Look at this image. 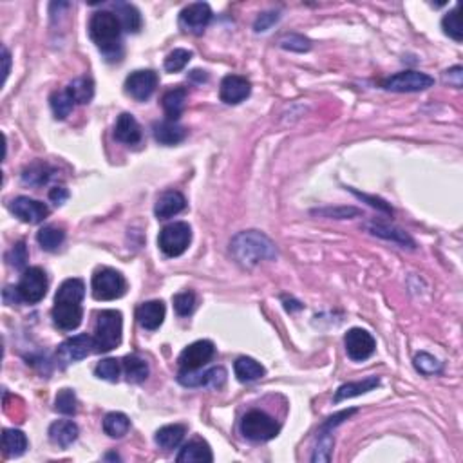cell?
<instances>
[{"label": "cell", "instance_id": "cell-1", "mask_svg": "<svg viewBox=\"0 0 463 463\" xmlns=\"http://www.w3.org/2000/svg\"><path fill=\"white\" fill-rule=\"evenodd\" d=\"M85 297V284L82 279H68L60 284L53 306V322L62 331H72L82 324L84 310L82 300Z\"/></svg>", "mask_w": 463, "mask_h": 463}, {"label": "cell", "instance_id": "cell-2", "mask_svg": "<svg viewBox=\"0 0 463 463\" xmlns=\"http://www.w3.org/2000/svg\"><path fill=\"white\" fill-rule=\"evenodd\" d=\"M230 252L243 268H255L261 261H272L277 257L274 241L259 230L239 231L230 241Z\"/></svg>", "mask_w": 463, "mask_h": 463}, {"label": "cell", "instance_id": "cell-3", "mask_svg": "<svg viewBox=\"0 0 463 463\" xmlns=\"http://www.w3.org/2000/svg\"><path fill=\"white\" fill-rule=\"evenodd\" d=\"M89 34L98 49L107 56V60H120L122 56V24L120 18L110 11L94 13L89 22Z\"/></svg>", "mask_w": 463, "mask_h": 463}, {"label": "cell", "instance_id": "cell-4", "mask_svg": "<svg viewBox=\"0 0 463 463\" xmlns=\"http://www.w3.org/2000/svg\"><path fill=\"white\" fill-rule=\"evenodd\" d=\"M123 317L118 310H103L98 313L96 326H94V351L107 353L113 351L122 342Z\"/></svg>", "mask_w": 463, "mask_h": 463}, {"label": "cell", "instance_id": "cell-5", "mask_svg": "<svg viewBox=\"0 0 463 463\" xmlns=\"http://www.w3.org/2000/svg\"><path fill=\"white\" fill-rule=\"evenodd\" d=\"M281 431V426L269 414L262 413V411H248L241 420V433L244 438L252 440V442H268L274 440Z\"/></svg>", "mask_w": 463, "mask_h": 463}, {"label": "cell", "instance_id": "cell-6", "mask_svg": "<svg viewBox=\"0 0 463 463\" xmlns=\"http://www.w3.org/2000/svg\"><path fill=\"white\" fill-rule=\"evenodd\" d=\"M127 281L118 269L101 268L93 275V297L96 300H114L123 297Z\"/></svg>", "mask_w": 463, "mask_h": 463}, {"label": "cell", "instance_id": "cell-7", "mask_svg": "<svg viewBox=\"0 0 463 463\" xmlns=\"http://www.w3.org/2000/svg\"><path fill=\"white\" fill-rule=\"evenodd\" d=\"M190 241H192V230L186 223L177 221V223H170L160 231L158 237V244L160 250L167 257H179L186 252Z\"/></svg>", "mask_w": 463, "mask_h": 463}, {"label": "cell", "instance_id": "cell-8", "mask_svg": "<svg viewBox=\"0 0 463 463\" xmlns=\"http://www.w3.org/2000/svg\"><path fill=\"white\" fill-rule=\"evenodd\" d=\"M18 295V300L27 304H37L46 297L47 293V275L42 268L33 266L24 272L20 277L18 286L15 288Z\"/></svg>", "mask_w": 463, "mask_h": 463}, {"label": "cell", "instance_id": "cell-9", "mask_svg": "<svg viewBox=\"0 0 463 463\" xmlns=\"http://www.w3.org/2000/svg\"><path fill=\"white\" fill-rule=\"evenodd\" d=\"M380 85L393 93H420L433 87L434 78L420 71H402L382 80Z\"/></svg>", "mask_w": 463, "mask_h": 463}, {"label": "cell", "instance_id": "cell-10", "mask_svg": "<svg viewBox=\"0 0 463 463\" xmlns=\"http://www.w3.org/2000/svg\"><path fill=\"white\" fill-rule=\"evenodd\" d=\"M215 355V348L210 341H198L194 344L186 345L182 351L177 364L182 371H199L203 366H207Z\"/></svg>", "mask_w": 463, "mask_h": 463}, {"label": "cell", "instance_id": "cell-11", "mask_svg": "<svg viewBox=\"0 0 463 463\" xmlns=\"http://www.w3.org/2000/svg\"><path fill=\"white\" fill-rule=\"evenodd\" d=\"M177 382L185 386V388L220 389L223 388L224 382H227V369L217 366L205 371V373H198V371H179Z\"/></svg>", "mask_w": 463, "mask_h": 463}, {"label": "cell", "instance_id": "cell-12", "mask_svg": "<svg viewBox=\"0 0 463 463\" xmlns=\"http://www.w3.org/2000/svg\"><path fill=\"white\" fill-rule=\"evenodd\" d=\"M344 344L345 351H348V357H350L351 360H355V362L367 360L371 355L375 353L376 348V342L375 338L371 337V333H367L366 329L360 328H353L345 333Z\"/></svg>", "mask_w": 463, "mask_h": 463}, {"label": "cell", "instance_id": "cell-13", "mask_svg": "<svg viewBox=\"0 0 463 463\" xmlns=\"http://www.w3.org/2000/svg\"><path fill=\"white\" fill-rule=\"evenodd\" d=\"M212 20V9L207 2H194L189 4L179 13V27L186 33L201 34L208 22Z\"/></svg>", "mask_w": 463, "mask_h": 463}, {"label": "cell", "instance_id": "cell-14", "mask_svg": "<svg viewBox=\"0 0 463 463\" xmlns=\"http://www.w3.org/2000/svg\"><path fill=\"white\" fill-rule=\"evenodd\" d=\"M158 87V75L151 69H144V71H134L127 76L125 80V91L127 94H131L134 100L145 101L152 96V93Z\"/></svg>", "mask_w": 463, "mask_h": 463}, {"label": "cell", "instance_id": "cell-15", "mask_svg": "<svg viewBox=\"0 0 463 463\" xmlns=\"http://www.w3.org/2000/svg\"><path fill=\"white\" fill-rule=\"evenodd\" d=\"M9 208H11V212L17 215L18 220L30 224L42 223L47 215H49V208H47V205H44L42 201H37V199L25 198V196L13 199Z\"/></svg>", "mask_w": 463, "mask_h": 463}, {"label": "cell", "instance_id": "cell-16", "mask_svg": "<svg viewBox=\"0 0 463 463\" xmlns=\"http://www.w3.org/2000/svg\"><path fill=\"white\" fill-rule=\"evenodd\" d=\"M91 351H94V341L91 335H76L62 342L58 348V358L63 364H72L84 360Z\"/></svg>", "mask_w": 463, "mask_h": 463}, {"label": "cell", "instance_id": "cell-17", "mask_svg": "<svg viewBox=\"0 0 463 463\" xmlns=\"http://www.w3.org/2000/svg\"><path fill=\"white\" fill-rule=\"evenodd\" d=\"M250 82L239 75L224 76L220 87V96L228 106H237L250 96Z\"/></svg>", "mask_w": 463, "mask_h": 463}, {"label": "cell", "instance_id": "cell-18", "mask_svg": "<svg viewBox=\"0 0 463 463\" xmlns=\"http://www.w3.org/2000/svg\"><path fill=\"white\" fill-rule=\"evenodd\" d=\"M165 304L163 300H148V303L139 304L136 310V319H138L139 326L148 331L160 328L165 320Z\"/></svg>", "mask_w": 463, "mask_h": 463}, {"label": "cell", "instance_id": "cell-19", "mask_svg": "<svg viewBox=\"0 0 463 463\" xmlns=\"http://www.w3.org/2000/svg\"><path fill=\"white\" fill-rule=\"evenodd\" d=\"M186 208V199L182 192L177 190H167L163 194L158 198L156 207H154V214H156L158 220H170L174 215H177L179 212H183Z\"/></svg>", "mask_w": 463, "mask_h": 463}, {"label": "cell", "instance_id": "cell-20", "mask_svg": "<svg viewBox=\"0 0 463 463\" xmlns=\"http://www.w3.org/2000/svg\"><path fill=\"white\" fill-rule=\"evenodd\" d=\"M114 138L125 145L138 144L141 139V127H139L138 120L129 113L120 114V118L116 120V125H114Z\"/></svg>", "mask_w": 463, "mask_h": 463}, {"label": "cell", "instance_id": "cell-21", "mask_svg": "<svg viewBox=\"0 0 463 463\" xmlns=\"http://www.w3.org/2000/svg\"><path fill=\"white\" fill-rule=\"evenodd\" d=\"M78 434L80 429L72 420H58L49 427V440L60 449H68L69 445H72L78 440Z\"/></svg>", "mask_w": 463, "mask_h": 463}, {"label": "cell", "instance_id": "cell-22", "mask_svg": "<svg viewBox=\"0 0 463 463\" xmlns=\"http://www.w3.org/2000/svg\"><path fill=\"white\" fill-rule=\"evenodd\" d=\"M366 228L371 231V234H373V236H379V237H382V239H388V241H393V243L402 244L404 248L405 246H407V248H414V241L411 239V237H409L404 230L393 227V224L373 220L366 224Z\"/></svg>", "mask_w": 463, "mask_h": 463}, {"label": "cell", "instance_id": "cell-23", "mask_svg": "<svg viewBox=\"0 0 463 463\" xmlns=\"http://www.w3.org/2000/svg\"><path fill=\"white\" fill-rule=\"evenodd\" d=\"M186 96H189V93H186L185 87H174L163 94L161 106H163L167 120H170V122H177V120H179L182 113L185 110Z\"/></svg>", "mask_w": 463, "mask_h": 463}, {"label": "cell", "instance_id": "cell-24", "mask_svg": "<svg viewBox=\"0 0 463 463\" xmlns=\"http://www.w3.org/2000/svg\"><path fill=\"white\" fill-rule=\"evenodd\" d=\"M154 138L161 145H177L186 138V129L177 122L163 120L160 123H154Z\"/></svg>", "mask_w": 463, "mask_h": 463}, {"label": "cell", "instance_id": "cell-25", "mask_svg": "<svg viewBox=\"0 0 463 463\" xmlns=\"http://www.w3.org/2000/svg\"><path fill=\"white\" fill-rule=\"evenodd\" d=\"M212 459H214V456H212L210 447H208L207 442H203V440H192V442L185 443V445L182 447L179 455H177V462L179 463H210Z\"/></svg>", "mask_w": 463, "mask_h": 463}, {"label": "cell", "instance_id": "cell-26", "mask_svg": "<svg viewBox=\"0 0 463 463\" xmlns=\"http://www.w3.org/2000/svg\"><path fill=\"white\" fill-rule=\"evenodd\" d=\"M234 371L239 382H255V380L265 376V367L257 362L255 358L250 357H239L234 364Z\"/></svg>", "mask_w": 463, "mask_h": 463}, {"label": "cell", "instance_id": "cell-27", "mask_svg": "<svg viewBox=\"0 0 463 463\" xmlns=\"http://www.w3.org/2000/svg\"><path fill=\"white\" fill-rule=\"evenodd\" d=\"M379 376H367V379L360 380V382H350L344 383L337 389V395H335V402H342L345 398H353V396H360L364 393L373 391L375 388H379Z\"/></svg>", "mask_w": 463, "mask_h": 463}, {"label": "cell", "instance_id": "cell-28", "mask_svg": "<svg viewBox=\"0 0 463 463\" xmlns=\"http://www.w3.org/2000/svg\"><path fill=\"white\" fill-rule=\"evenodd\" d=\"M2 447H4V455L9 458H17L22 456L27 449V438L25 434L18 429H4L2 434Z\"/></svg>", "mask_w": 463, "mask_h": 463}, {"label": "cell", "instance_id": "cell-29", "mask_svg": "<svg viewBox=\"0 0 463 463\" xmlns=\"http://www.w3.org/2000/svg\"><path fill=\"white\" fill-rule=\"evenodd\" d=\"M185 433H186L185 426L174 424V426H165L161 427V429H158L156 438L154 440H156V443L161 447V449L170 451V449H176V447L183 442Z\"/></svg>", "mask_w": 463, "mask_h": 463}, {"label": "cell", "instance_id": "cell-30", "mask_svg": "<svg viewBox=\"0 0 463 463\" xmlns=\"http://www.w3.org/2000/svg\"><path fill=\"white\" fill-rule=\"evenodd\" d=\"M65 91H68L69 96L75 100V103L85 106V103H89L94 96V82L91 80L89 76H80V78L72 80L71 84L65 87Z\"/></svg>", "mask_w": 463, "mask_h": 463}, {"label": "cell", "instance_id": "cell-31", "mask_svg": "<svg viewBox=\"0 0 463 463\" xmlns=\"http://www.w3.org/2000/svg\"><path fill=\"white\" fill-rule=\"evenodd\" d=\"M123 371L129 382L139 383L148 376V364L138 355H127L123 358Z\"/></svg>", "mask_w": 463, "mask_h": 463}, {"label": "cell", "instance_id": "cell-32", "mask_svg": "<svg viewBox=\"0 0 463 463\" xmlns=\"http://www.w3.org/2000/svg\"><path fill=\"white\" fill-rule=\"evenodd\" d=\"M129 429H131V420L127 414L114 411V413H109L103 418V431H106V434H109L110 438H122L129 433Z\"/></svg>", "mask_w": 463, "mask_h": 463}, {"label": "cell", "instance_id": "cell-33", "mask_svg": "<svg viewBox=\"0 0 463 463\" xmlns=\"http://www.w3.org/2000/svg\"><path fill=\"white\" fill-rule=\"evenodd\" d=\"M116 17L120 24L129 33H138L141 30V15L132 4H116Z\"/></svg>", "mask_w": 463, "mask_h": 463}, {"label": "cell", "instance_id": "cell-34", "mask_svg": "<svg viewBox=\"0 0 463 463\" xmlns=\"http://www.w3.org/2000/svg\"><path fill=\"white\" fill-rule=\"evenodd\" d=\"M63 239H65V231L58 227H44L40 228L37 234L38 244H40L44 250H47V252L58 250V246L63 243Z\"/></svg>", "mask_w": 463, "mask_h": 463}, {"label": "cell", "instance_id": "cell-35", "mask_svg": "<svg viewBox=\"0 0 463 463\" xmlns=\"http://www.w3.org/2000/svg\"><path fill=\"white\" fill-rule=\"evenodd\" d=\"M72 107H75V100L69 96L68 91H60L51 96V109L55 114L56 120H65L69 114L72 113Z\"/></svg>", "mask_w": 463, "mask_h": 463}, {"label": "cell", "instance_id": "cell-36", "mask_svg": "<svg viewBox=\"0 0 463 463\" xmlns=\"http://www.w3.org/2000/svg\"><path fill=\"white\" fill-rule=\"evenodd\" d=\"M414 367H417L418 373H421V375L426 376H431V375H438V373H442V362H440L438 358H434L433 355L426 353V351H420V353H417V357H414Z\"/></svg>", "mask_w": 463, "mask_h": 463}, {"label": "cell", "instance_id": "cell-37", "mask_svg": "<svg viewBox=\"0 0 463 463\" xmlns=\"http://www.w3.org/2000/svg\"><path fill=\"white\" fill-rule=\"evenodd\" d=\"M442 27H443V33H445L447 37H451L452 40H456V42H462L463 30H462V17H459L458 6L443 17Z\"/></svg>", "mask_w": 463, "mask_h": 463}, {"label": "cell", "instance_id": "cell-38", "mask_svg": "<svg viewBox=\"0 0 463 463\" xmlns=\"http://www.w3.org/2000/svg\"><path fill=\"white\" fill-rule=\"evenodd\" d=\"M192 58V53L189 49H174L170 51L165 58V71L179 72L186 68V63Z\"/></svg>", "mask_w": 463, "mask_h": 463}, {"label": "cell", "instance_id": "cell-39", "mask_svg": "<svg viewBox=\"0 0 463 463\" xmlns=\"http://www.w3.org/2000/svg\"><path fill=\"white\" fill-rule=\"evenodd\" d=\"M120 371H122V367L116 358H106V360L98 362L94 375L101 380H107V382H118Z\"/></svg>", "mask_w": 463, "mask_h": 463}, {"label": "cell", "instance_id": "cell-40", "mask_svg": "<svg viewBox=\"0 0 463 463\" xmlns=\"http://www.w3.org/2000/svg\"><path fill=\"white\" fill-rule=\"evenodd\" d=\"M76 405H78V402H76V395L72 389H62V391H58L55 400V409L60 414L71 417V414L76 413Z\"/></svg>", "mask_w": 463, "mask_h": 463}, {"label": "cell", "instance_id": "cell-41", "mask_svg": "<svg viewBox=\"0 0 463 463\" xmlns=\"http://www.w3.org/2000/svg\"><path fill=\"white\" fill-rule=\"evenodd\" d=\"M279 46L286 51H295V53H306V51L312 49V42H310L306 37H303V34H295V33L286 34L284 38H281Z\"/></svg>", "mask_w": 463, "mask_h": 463}, {"label": "cell", "instance_id": "cell-42", "mask_svg": "<svg viewBox=\"0 0 463 463\" xmlns=\"http://www.w3.org/2000/svg\"><path fill=\"white\" fill-rule=\"evenodd\" d=\"M174 310L177 315L189 317L196 310V295L192 291H183L174 297Z\"/></svg>", "mask_w": 463, "mask_h": 463}, {"label": "cell", "instance_id": "cell-43", "mask_svg": "<svg viewBox=\"0 0 463 463\" xmlns=\"http://www.w3.org/2000/svg\"><path fill=\"white\" fill-rule=\"evenodd\" d=\"M333 438L329 433H319V445L315 447V452L312 456V462H329L331 459Z\"/></svg>", "mask_w": 463, "mask_h": 463}, {"label": "cell", "instance_id": "cell-44", "mask_svg": "<svg viewBox=\"0 0 463 463\" xmlns=\"http://www.w3.org/2000/svg\"><path fill=\"white\" fill-rule=\"evenodd\" d=\"M8 261L9 265H13L15 268H25L27 265V248H25V243H17L11 248V252L8 253Z\"/></svg>", "mask_w": 463, "mask_h": 463}, {"label": "cell", "instance_id": "cell-45", "mask_svg": "<svg viewBox=\"0 0 463 463\" xmlns=\"http://www.w3.org/2000/svg\"><path fill=\"white\" fill-rule=\"evenodd\" d=\"M277 20H279L277 11L261 13V15L257 17L255 24H253V30H255V33H265V31H268L272 25L277 24Z\"/></svg>", "mask_w": 463, "mask_h": 463}, {"label": "cell", "instance_id": "cell-46", "mask_svg": "<svg viewBox=\"0 0 463 463\" xmlns=\"http://www.w3.org/2000/svg\"><path fill=\"white\" fill-rule=\"evenodd\" d=\"M355 413H357V409H348V411H341V413L333 414V417H329L328 420L322 424V427H320L319 433H331L333 427L341 426L342 421L348 420V418H350L351 414H355Z\"/></svg>", "mask_w": 463, "mask_h": 463}, {"label": "cell", "instance_id": "cell-47", "mask_svg": "<svg viewBox=\"0 0 463 463\" xmlns=\"http://www.w3.org/2000/svg\"><path fill=\"white\" fill-rule=\"evenodd\" d=\"M319 214L329 215V217H337V220H345V217H351V215H358L360 212L357 208H326V210H319Z\"/></svg>", "mask_w": 463, "mask_h": 463}, {"label": "cell", "instance_id": "cell-48", "mask_svg": "<svg viewBox=\"0 0 463 463\" xmlns=\"http://www.w3.org/2000/svg\"><path fill=\"white\" fill-rule=\"evenodd\" d=\"M350 190H351V192H353L355 196H357V198L364 199V201H369V205H371V207L379 208V210L386 212V214H393L391 207H389V205H386V201H382V199H379V198H369V196H366V194H360V192H357V190H353V189H350Z\"/></svg>", "mask_w": 463, "mask_h": 463}, {"label": "cell", "instance_id": "cell-49", "mask_svg": "<svg viewBox=\"0 0 463 463\" xmlns=\"http://www.w3.org/2000/svg\"><path fill=\"white\" fill-rule=\"evenodd\" d=\"M443 78H445V82L455 85V87H462V68L456 65V68L449 69V71L443 72Z\"/></svg>", "mask_w": 463, "mask_h": 463}, {"label": "cell", "instance_id": "cell-50", "mask_svg": "<svg viewBox=\"0 0 463 463\" xmlns=\"http://www.w3.org/2000/svg\"><path fill=\"white\" fill-rule=\"evenodd\" d=\"M68 198L69 192L68 189H63V186H55V189L49 192V199L55 203V205H63V203L68 201Z\"/></svg>", "mask_w": 463, "mask_h": 463}, {"label": "cell", "instance_id": "cell-51", "mask_svg": "<svg viewBox=\"0 0 463 463\" xmlns=\"http://www.w3.org/2000/svg\"><path fill=\"white\" fill-rule=\"evenodd\" d=\"M189 78L192 82H196V84H203V82H207L208 80V72L207 71H201V69H196V71L190 72Z\"/></svg>", "mask_w": 463, "mask_h": 463}, {"label": "cell", "instance_id": "cell-52", "mask_svg": "<svg viewBox=\"0 0 463 463\" xmlns=\"http://www.w3.org/2000/svg\"><path fill=\"white\" fill-rule=\"evenodd\" d=\"M2 62H4V69H2V72H4V82L8 80V75H9V68H11V56H9V51L2 49Z\"/></svg>", "mask_w": 463, "mask_h": 463}]
</instances>
